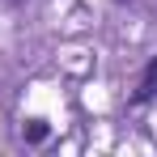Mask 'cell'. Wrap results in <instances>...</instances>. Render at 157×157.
I'll use <instances>...</instances> for the list:
<instances>
[{"label": "cell", "mask_w": 157, "mask_h": 157, "mask_svg": "<svg viewBox=\"0 0 157 157\" xmlns=\"http://www.w3.org/2000/svg\"><path fill=\"white\" fill-rule=\"evenodd\" d=\"M47 132H51V128H47L43 119H30L26 128H21V136H26L30 144H43V140H47Z\"/></svg>", "instance_id": "7a4b0ae2"}, {"label": "cell", "mask_w": 157, "mask_h": 157, "mask_svg": "<svg viewBox=\"0 0 157 157\" xmlns=\"http://www.w3.org/2000/svg\"><path fill=\"white\" fill-rule=\"evenodd\" d=\"M4 4H17V0H4Z\"/></svg>", "instance_id": "3957f363"}, {"label": "cell", "mask_w": 157, "mask_h": 157, "mask_svg": "<svg viewBox=\"0 0 157 157\" xmlns=\"http://www.w3.org/2000/svg\"><path fill=\"white\" fill-rule=\"evenodd\" d=\"M149 98H157V59H149L144 77H140V85H136V94H132V106H144Z\"/></svg>", "instance_id": "6da1fadb"}]
</instances>
